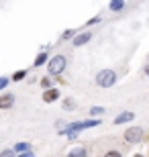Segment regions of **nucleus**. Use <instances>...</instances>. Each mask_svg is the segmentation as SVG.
I'll use <instances>...</instances> for the list:
<instances>
[{
    "mask_svg": "<svg viewBox=\"0 0 149 157\" xmlns=\"http://www.w3.org/2000/svg\"><path fill=\"white\" fill-rule=\"evenodd\" d=\"M98 124H102L100 118H88V121H78V122H72L69 127L65 128H59V133L61 135H78L80 131H86V128H94Z\"/></svg>",
    "mask_w": 149,
    "mask_h": 157,
    "instance_id": "nucleus-1",
    "label": "nucleus"
},
{
    "mask_svg": "<svg viewBox=\"0 0 149 157\" xmlns=\"http://www.w3.org/2000/svg\"><path fill=\"white\" fill-rule=\"evenodd\" d=\"M65 67H68V57L61 55V53H59V55H53L51 61L47 63V71H49L47 76L49 78L51 76H59L61 71H65Z\"/></svg>",
    "mask_w": 149,
    "mask_h": 157,
    "instance_id": "nucleus-2",
    "label": "nucleus"
},
{
    "mask_svg": "<svg viewBox=\"0 0 149 157\" xmlns=\"http://www.w3.org/2000/svg\"><path fill=\"white\" fill-rule=\"evenodd\" d=\"M116 71L115 70H100L96 74V86L98 88H112L116 84Z\"/></svg>",
    "mask_w": 149,
    "mask_h": 157,
    "instance_id": "nucleus-3",
    "label": "nucleus"
},
{
    "mask_svg": "<svg viewBox=\"0 0 149 157\" xmlns=\"http://www.w3.org/2000/svg\"><path fill=\"white\" fill-rule=\"evenodd\" d=\"M143 137H145V131L141 127H129L123 133V139L131 145V143H139V141H143Z\"/></svg>",
    "mask_w": 149,
    "mask_h": 157,
    "instance_id": "nucleus-4",
    "label": "nucleus"
},
{
    "mask_svg": "<svg viewBox=\"0 0 149 157\" xmlns=\"http://www.w3.org/2000/svg\"><path fill=\"white\" fill-rule=\"evenodd\" d=\"M14 102H17V98H14V94H12V92H2V96H0V108H2V110L12 108Z\"/></svg>",
    "mask_w": 149,
    "mask_h": 157,
    "instance_id": "nucleus-5",
    "label": "nucleus"
},
{
    "mask_svg": "<svg viewBox=\"0 0 149 157\" xmlns=\"http://www.w3.org/2000/svg\"><path fill=\"white\" fill-rule=\"evenodd\" d=\"M59 96H61V94H59V90H57V88H51V90L43 92V96H41V98H43V102H45V104H51V102L59 100Z\"/></svg>",
    "mask_w": 149,
    "mask_h": 157,
    "instance_id": "nucleus-6",
    "label": "nucleus"
},
{
    "mask_svg": "<svg viewBox=\"0 0 149 157\" xmlns=\"http://www.w3.org/2000/svg\"><path fill=\"white\" fill-rule=\"evenodd\" d=\"M131 121H135V112H131V110H125V112H120L119 117H115V124H125V122H131Z\"/></svg>",
    "mask_w": 149,
    "mask_h": 157,
    "instance_id": "nucleus-7",
    "label": "nucleus"
},
{
    "mask_svg": "<svg viewBox=\"0 0 149 157\" xmlns=\"http://www.w3.org/2000/svg\"><path fill=\"white\" fill-rule=\"evenodd\" d=\"M90 39H92V33L90 31H84V33H78V37H76L72 43H74V47H82V45H86Z\"/></svg>",
    "mask_w": 149,
    "mask_h": 157,
    "instance_id": "nucleus-8",
    "label": "nucleus"
},
{
    "mask_svg": "<svg viewBox=\"0 0 149 157\" xmlns=\"http://www.w3.org/2000/svg\"><path fill=\"white\" fill-rule=\"evenodd\" d=\"M65 157H88V151H86V147L78 145V147H74V149H69Z\"/></svg>",
    "mask_w": 149,
    "mask_h": 157,
    "instance_id": "nucleus-9",
    "label": "nucleus"
},
{
    "mask_svg": "<svg viewBox=\"0 0 149 157\" xmlns=\"http://www.w3.org/2000/svg\"><path fill=\"white\" fill-rule=\"evenodd\" d=\"M51 61V57L47 55V51H39V55H37V59H35V67H41V65H45V63H49Z\"/></svg>",
    "mask_w": 149,
    "mask_h": 157,
    "instance_id": "nucleus-10",
    "label": "nucleus"
},
{
    "mask_svg": "<svg viewBox=\"0 0 149 157\" xmlns=\"http://www.w3.org/2000/svg\"><path fill=\"white\" fill-rule=\"evenodd\" d=\"M27 151H31V145L27 143V141H21V143H17V145H14V153H17V155L27 153Z\"/></svg>",
    "mask_w": 149,
    "mask_h": 157,
    "instance_id": "nucleus-11",
    "label": "nucleus"
},
{
    "mask_svg": "<svg viewBox=\"0 0 149 157\" xmlns=\"http://www.w3.org/2000/svg\"><path fill=\"white\" fill-rule=\"evenodd\" d=\"M61 106H63V110H76V100L68 96V98L61 100Z\"/></svg>",
    "mask_w": 149,
    "mask_h": 157,
    "instance_id": "nucleus-12",
    "label": "nucleus"
},
{
    "mask_svg": "<svg viewBox=\"0 0 149 157\" xmlns=\"http://www.w3.org/2000/svg\"><path fill=\"white\" fill-rule=\"evenodd\" d=\"M104 112H106V108H102V106H92L90 108V117L92 118H100Z\"/></svg>",
    "mask_w": 149,
    "mask_h": 157,
    "instance_id": "nucleus-13",
    "label": "nucleus"
},
{
    "mask_svg": "<svg viewBox=\"0 0 149 157\" xmlns=\"http://www.w3.org/2000/svg\"><path fill=\"white\" fill-rule=\"evenodd\" d=\"M108 8L112 12H120L123 8H125V2H123V0H112V2L108 4Z\"/></svg>",
    "mask_w": 149,
    "mask_h": 157,
    "instance_id": "nucleus-14",
    "label": "nucleus"
},
{
    "mask_svg": "<svg viewBox=\"0 0 149 157\" xmlns=\"http://www.w3.org/2000/svg\"><path fill=\"white\" fill-rule=\"evenodd\" d=\"M25 78H27V70H17V71L10 76V80H12V82H23Z\"/></svg>",
    "mask_w": 149,
    "mask_h": 157,
    "instance_id": "nucleus-15",
    "label": "nucleus"
},
{
    "mask_svg": "<svg viewBox=\"0 0 149 157\" xmlns=\"http://www.w3.org/2000/svg\"><path fill=\"white\" fill-rule=\"evenodd\" d=\"M76 37H78L76 29H68V31H63V33H61V39H63V41H68V39H72V41H74Z\"/></svg>",
    "mask_w": 149,
    "mask_h": 157,
    "instance_id": "nucleus-16",
    "label": "nucleus"
},
{
    "mask_svg": "<svg viewBox=\"0 0 149 157\" xmlns=\"http://www.w3.org/2000/svg\"><path fill=\"white\" fill-rule=\"evenodd\" d=\"M41 88H43V90H45V92H47V90H51V78H49V76H45V78H41Z\"/></svg>",
    "mask_w": 149,
    "mask_h": 157,
    "instance_id": "nucleus-17",
    "label": "nucleus"
},
{
    "mask_svg": "<svg viewBox=\"0 0 149 157\" xmlns=\"http://www.w3.org/2000/svg\"><path fill=\"white\" fill-rule=\"evenodd\" d=\"M0 157H17V153H14V149H4L0 153Z\"/></svg>",
    "mask_w": 149,
    "mask_h": 157,
    "instance_id": "nucleus-18",
    "label": "nucleus"
},
{
    "mask_svg": "<svg viewBox=\"0 0 149 157\" xmlns=\"http://www.w3.org/2000/svg\"><path fill=\"white\" fill-rule=\"evenodd\" d=\"M104 157H123V153H120V151H115V149H110V151L104 153Z\"/></svg>",
    "mask_w": 149,
    "mask_h": 157,
    "instance_id": "nucleus-19",
    "label": "nucleus"
},
{
    "mask_svg": "<svg viewBox=\"0 0 149 157\" xmlns=\"http://www.w3.org/2000/svg\"><path fill=\"white\" fill-rule=\"evenodd\" d=\"M100 21H102V17H92L90 21H88V23H86V27H92V25H98V23H100Z\"/></svg>",
    "mask_w": 149,
    "mask_h": 157,
    "instance_id": "nucleus-20",
    "label": "nucleus"
},
{
    "mask_svg": "<svg viewBox=\"0 0 149 157\" xmlns=\"http://www.w3.org/2000/svg\"><path fill=\"white\" fill-rule=\"evenodd\" d=\"M8 82H10V80H8V78H0V90H6V86H8Z\"/></svg>",
    "mask_w": 149,
    "mask_h": 157,
    "instance_id": "nucleus-21",
    "label": "nucleus"
},
{
    "mask_svg": "<svg viewBox=\"0 0 149 157\" xmlns=\"http://www.w3.org/2000/svg\"><path fill=\"white\" fill-rule=\"evenodd\" d=\"M17 157H35V153L33 151H27V153H21V155H17Z\"/></svg>",
    "mask_w": 149,
    "mask_h": 157,
    "instance_id": "nucleus-22",
    "label": "nucleus"
},
{
    "mask_svg": "<svg viewBox=\"0 0 149 157\" xmlns=\"http://www.w3.org/2000/svg\"><path fill=\"white\" fill-rule=\"evenodd\" d=\"M143 71H145V76H147V78H149V63H147V65H145V70H143Z\"/></svg>",
    "mask_w": 149,
    "mask_h": 157,
    "instance_id": "nucleus-23",
    "label": "nucleus"
},
{
    "mask_svg": "<svg viewBox=\"0 0 149 157\" xmlns=\"http://www.w3.org/2000/svg\"><path fill=\"white\" fill-rule=\"evenodd\" d=\"M133 157H143V155H141V153H135V155H133Z\"/></svg>",
    "mask_w": 149,
    "mask_h": 157,
    "instance_id": "nucleus-24",
    "label": "nucleus"
},
{
    "mask_svg": "<svg viewBox=\"0 0 149 157\" xmlns=\"http://www.w3.org/2000/svg\"><path fill=\"white\" fill-rule=\"evenodd\" d=\"M147 63H149V55H147Z\"/></svg>",
    "mask_w": 149,
    "mask_h": 157,
    "instance_id": "nucleus-25",
    "label": "nucleus"
}]
</instances>
